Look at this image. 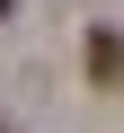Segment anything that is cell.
<instances>
[{
  "label": "cell",
  "mask_w": 124,
  "mask_h": 133,
  "mask_svg": "<svg viewBox=\"0 0 124 133\" xmlns=\"http://www.w3.org/2000/svg\"><path fill=\"white\" fill-rule=\"evenodd\" d=\"M89 80L124 89V27H89Z\"/></svg>",
  "instance_id": "cell-1"
},
{
  "label": "cell",
  "mask_w": 124,
  "mask_h": 133,
  "mask_svg": "<svg viewBox=\"0 0 124 133\" xmlns=\"http://www.w3.org/2000/svg\"><path fill=\"white\" fill-rule=\"evenodd\" d=\"M0 18H9V0H0Z\"/></svg>",
  "instance_id": "cell-2"
},
{
  "label": "cell",
  "mask_w": 124,
  "mask_h": 133,
  "mask_svg": "<svg viewBox=\"0 0 124 133\" xmlns=\"http://www.w3.org/2000/svg\"><path fill=\"white\" fill-rule=\"evenodd\" d=\"M0 133H9V124H0Z\"/></svg>",
  "instance_id": "cell-3"
}]
</instances>
